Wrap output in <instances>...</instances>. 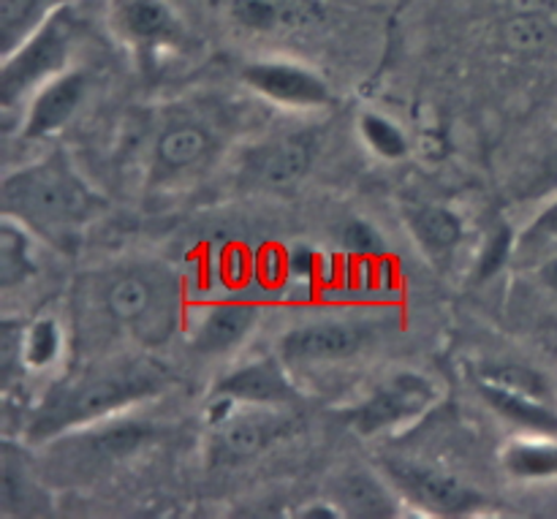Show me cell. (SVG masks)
Segmentation results:
<instances>
[{"instance_id":"1","label":"cell","mask_w":557,"mask_h":519,"mask_svg":"<svg viewBox=\"0 0 557 519\" xmlns=\"http://www.w3.org/2000/svg\"><path fill=\"white\" fill-rule=\"evenodd\" d=\"M98 210L101 196H96L60 152L9 172L3 180V215L20 221L27 232L60 250H71L79 243Z\"/></svg>"},{"instance_id":"2","label":"cell","mask_w":557,"mask_h":519,"mask_svg":"<svg viewBox=\"0 0 557 519\" xmlns=\"http://www.w3.org/2000/svg\"><path fill=\"white\" fill-rule=\"evenodd\" d=\"M166 384V373L158 364L134 359L92 368L54 386L33 417L30 441H52L69 430L112 419L123 408L158 395Z\"/></svg>"},{"instance_id":"3","label":"cell","mask_w":557,"mask_h":519,"mask_svg":"<svg viewBox=\"0 0 557 519\" xmlns=\"http://www.w3.org/2000/svg\"><path fill=\"white\" fill-rule=\"evenodd\" d=\"M101 308L139 346L158 348L174 335L183 316V288L158 264L125 267L101 286Z\"/></svg>"},{"instance_id":"4","label":"cell","mask_w":557,"mask_h":519,"mask_svg":"<svg viewBox=\"0 0 557 519\" xmlns=\"http://www.w3.org/2000/svg\"><path fill=\"white\" fill-rule=\"evenodd\" d=\"M76 22L74 3L54 11L44 25H38L14 52L3 58L0 69V101L3 112H9L14 103L36 92L44 82L69 71L71 52L76 44Z\"/></svg>"},{"instance_id":"5","label":"cell","mask_w":557,"mask_h":519,"mask_svg":"<svg viewBox=\"0 0 557 519\" xmlns=\"http://www.w3.org/2000/svg\"><path fill=\"white\" fill-rule=\"evenodd\" d=\"M435 403H438V390L428 375L397 370L370 392L368 400H362L348 413V424L359 435L389 433L403 424L417 422Z\"/></svg>"},{"instance_id":"6","label":"cell","mask_w":557,"mask_h":519,"mask_svg":"<svg viewBox=\"0 0 557 519\" xmlns=\"http://www.w3.org/2000/svg\"><path fill=\"white\" fill-rule=\"evenodd\" d=\"M370 341L373 330L359 321H310L286 332L281 341V359L288 368H326L359 357Z\"/></svg>"},{"instance_id":"7","label":"cell","mask_w":557,"mask_h":519,"mask_svg":"<svg viewBox=\"0 0 557 519\" xmlns=\"http://www.w3.org/2000/svg\"><path fill=\"white\" fill-rule=\"evenodd\" d=\"M384 471L389 477L392 487L408 501V504L419 506L428 515L441 517H457L468 515L479 506V495L473 493L468 484L460 479L449 477L435 468L419 466V462L408 460H386Z\"/></svg>"},{"instance_id":"8","label":"cell","mask_w":557,"mask_h":519,"mask_svg":"<svg viewBox=\"0 0 557 519\" xmlns=\"http://www.w3.org/2000/svg\"><path fill=\"white\" fill-rule=\"evenodd\" d=\"M112 27L139 52L180 47L188 38L183 16L169 0H112Z\"/></svg>"},{"instance_id":"9","label":"cell","mask_w":557,"mask_h":519,"mask_svg":"<svg viewBox=\"0 0 557 519\" xmlns=\"http://www.w3.org/2000/svg\"><path fill=\"white\" fill-rule=\"evenodd\" d=\"M150 438V428L139 422H107L101 424H85V428L69 430V433L58 435V449L65 452L71 466L82 468V471H96V468L117 462L123 457L134 455L145 441Z\"/></svg>"},{"instance_id":"10","label":"cell","mask_w":557,"mask_h":519,"mask_svg":"<svg viewBox=\"0 0 557 519\" xmlns=\"http://www.w3.org/2000/svg\"><path fill=\"white\" fill-rule=\"evenodd\" d=\"M243 79L256 92L283 107L315 109L332 103L330 85L315 71L288 63V60H261V63L245 65Z\"/></svg>"},{"instance_id":"11","label":"cell","mask_w":557,"mask_h":519,"mask_svg":"<svg viewBox=\"0 0 557 519\" xmlns=\"http://www.w3.org/2000/svg\"><path fill=\"white\" fill-rule=\"evenodd\" d=\"M212 145H215V136H212V128L205 120H172L156 139L152 177L158 183H172V180L185 177V174H194L210 158Z\"/></svg>"},{"instance_id":"12","label":"cell","mask_w":557,"mask_h":519,"mask_svg":"<svg viewBox=\"0 0 557 519\" xmlns=\"http://www.w3.org/2000/svg\"><path fill=\"white\" fill-rule=\"evenodd\" d=\"M87 92V74L79 69H69L63 74L52 76L44 82L30 96L25 123H22V139H44L63 128L76 114L79 103L85 101Z\"/></svg>"},{"instance_id":"13","label":"cell","mask_w":557,"mask_h":519,"mask_svg":"<svg viewBox=\"0 0 557 519\" xmlns=\"http://www.w3.org/2000/svg\"><path fill=\"white\" fill-rule=\"evenodd\" d=\"M288 424H292L288 417L277 413V408L248 406V411H243L237 403V408L221 424H215L218 455L228 460H248L283 438L288 433Z\"/></svg>"},{"instance_id":"14","label":"cell","mask_w":557,"mask_h":519,"mask_svg":"<svg viewBox=\"0 0 557 519\" xmlns=\"http://www.w3.org/2000/svg\"><path fill=\"white\" fill-rule=\"evenodd\" d=\"M286 368L288 364L281 357L256 359L218 381L215 397H228L239 406H288L297 400V390H294Z\"/></svg>"},{"instance_id":"15","label":"cell","mask_w":557,"mask_h":519,"mask_svg":"<svg viewBox=\"0 0 557 519\" xmlns=\"http://www.w3.org/2000/svg\"><path fill=\"white\" fill-rule=\"evenodd\" d=\"M259 305L248 299H221L210 305L190 332V348L199 357H218L243 346L245 337L259 324Z\"/></svg>"},{"instance_id":"16","label":"cell","mask_w":557,"mask_h":519,"mask_svg":"<svg viewBox=\"0 0 557 519\" xmlns=\"http://www.w3.org/2000/svg\"><path fill=\"white\" fill-rule=\"evenodd\" d=\"M313 161V141L302 134L286 136L272 145H264L248 161L250 174L270 188H283L302 177Z\"/></svg>"},{"instance_id":"17","label":"cell","mask_w":557,"mask_h":519,"mask_svg":"<svg viewBox=\"0 0 557 519\" xmlns=\"http://www.w3.org/2000/svg\"><path fill=\"white\" fill-rule=\"evenodd\" d=\"M479 395L498 417L509 419L517 428L528 430V433L557 435V413L547 406V400H539V397L487 379H479Z\"/></svg>"},{"instance_id":"18","label":"cell","mask_w":557,"mask_h":519,"mask_svg":"<svg viewBox=\"0 0 557 519\" xmlns=\"http://www.w3.org/2000/svg\"><path fill=\"white\" fill-rule=\"evenodd\" d=\"M392 490L373 473L348 471L332 487V506L341 517H395L397 504Z\"/></svg>"},{"instance_id":"19","label":"cell","mask_w":557,"mask_h":519,"mask_svg":"<svg viewBox=\"0 0 557 519\" xmlns=\"http://www.w3.org/2000/svg\"><path fill=\"white\" fill-rule=\"evenodd\" d=\"M223 9L239 27L259 33L308 25L315 16L308 0H223Z\"/></svg>"},{"instance_id":"20","label":"cell","mask_w":557,"mask_h":519,"mask_svg":"<svg viewBox=\"0 0 557 519\" xmlns=\"http://www.w3.org/2000/svg\"><path fill=\"white\" fill-rule=\"evenodd\" d=\"M500 466L515 479L542 482L557 479V441L555 435L533 433L528 438H515L500 452Z\"/></svg>"},{"instance_id":"21","label":"cell","mask_w":557,"mask_h":519,"mask_svg":"<svg viewBox=\"0 0 557 519\" xmlns=\"http://www.w3.org/2000/svg\"><path fill=\"white\" fill-rule=\"evenodd\" d=\"M408 226L430 256L451 254L462 239V221L449 207H413L408 215Z\"/></svg>"},{"instance_id":"22","label":"cell","mask_w":557,"mask_h":519,"mask_svg":"<svg viewBox=\"0 0 557 519\" xmlns=\"http://www.w3.org/2000/svg\"><path fill=\"white\" fill-rule=\"evenodd\" d=\"M74 0H0V47L3 58L14 52L38 25Z\"/></svg>"},{"instance_id":"23","label":"cell","mask_w":557,"mask_h":519,"mask_svg":"<svg viewBox=\"0 0 557 519\" xmlns=\"http://www.w3.org/2000/svg\"><path fill=\"white\" fill-rule=\"evenodd\" d=\"M36 275L30 232L14 218L3 215L0 221V286L11 292Z\"/></svg>"},{"instance_id":"24","label":"cell","mask_w":557,"mask_h":519,"mask_svg":"<svg viewBox=\"0 0 557 519\" xmlns=\"http://www.w3.org/2000/svg\"><path fill=\"white\" fill-rule=\"evenodd\" d=\"M515 256L528 267H539L557 256V196L522 228L515 243Z\"/></svg>"},{"instance_id":"25","label":"cell","mask_w":557,"mask_h":519,"mask_svg":"<svg viewBox=\"0 0 557 519\" xmlns=\"http://www.w3.org/2000/svg\"><path fill=\"white\" fill-rule=\"evenodd\" d=\"M16 452L11 444H3V466H0V506L5 515H22L25 506H30L33 484L27 479L25 466L16 460Z\"/></svg>"},{"instance_id":"26","label":"cell","mask_w":557,"mask_h":519,"mask_svg":"<svg viewBox=\"0 0 557 519\" xmlns=\"http://www.w3.org/2000/svg\"><path fill=\"white\" fill-rule=\"evenodd\" d=\"M60 348H63V330L54 319H38L25 330L22 357L27 368H49L60 357Z\"/></svg>"},{"instance_id":"27","label":"cell","mask_w":557,"mask_h":519,"mask_svg":"<svg viewBox=\"0 0 557 519\" xmlns=\"http://www.w3.org/2000/svg\"><path fill=\"white\" fill-rule=\"evenodd\" d=\"M359 134H362L364 145L373 152H379L386 161H397L408 152V139L400 131V125H395L392 120L381 118V114L368 112L359 118Z\"/></svg>"},{"instance_id":"28","label":"cell","mask_w":557,"mask_h":519,"mask_svg":"<svg viewBox=\"0 0 557 519\" xmlns=\"http://www.w3.org/2000/svg\"><path fill=\"white\" fill-rule=\"evenodd\" d=\"M482 379L495 381V384H500V386H509V390L525 392V395L539 397V400H547L549 397V386H547V381H544V375L533 373V370H528V368L504 364V368L487 370Z\"/></svg>"},{"instance_id":"29","label":"cell","mask_w":557,"mask_h":519,"mask_svg":"<svg viewBox=\"0 0 557 519\" xmlns=\"http://www.w3.org/2000/svg\"><path fill=\"white\" fill-rule=\"evenodd\" d=\"M343 248L354 256H379L384 254V237H381L379 228L368 221H351L343 228Z\"/></svg>"},{"instance_id":"30","label":"cell","mask_w":557,"mask_h":519,"mask_svg":"<svg viewBox=\"0 0 557 519\" xmlns=\"http://www.w3.org/2000/svg\"><path fill=\"white\" fill-rule=\"evenodd\" d=\"M515 234L509 226H498L493 232V237L487 239V248H484L482 259H479V277H490L506 264V261L515 256Z\"/></svg>"},{"instance_id":"31","label":"cell","mask_w":557,"mask_h":519,"mask_svg":"<svg viewBox=\"0 0 557 519\" xmlns=\"http://www.w3.org/2000/svg\"><path fill=\"white\" fill-rule=\"evenodd\" d=\"M22 343H25V330L22 324H14L11 319L3 321V330H0V370H3V379H14V370L22 368L25 357H22Z\"/></svg>"},{"instance_id":"32","label":"cell","mask_w":557,"mask_h":519,"mask_svg":"<svg viewBox=\"0 0 557 519\" xmlns=\"http://www.w3.org/2000/svg\"><path fill=\"white\" fill-rule=\"evenodd\" d=\"M288 267H292L294 275L308 277V275H313L315 267H319V256H315L310 248H297L292 254V259H288Z\"/></svg>"},{"instance_id":"33","label":"cell","mask_w":557,"mask_h":519,"mask_svg":"<svg viewBox=\"0 0 557 519\" xmlns=\"http://www.w3.org/2000/svg\"><path fill=\"white\" fill-rule=\"evenodd\" d=\"M539 275H542L544 286L557 297V256L555 259H547L544 264H539Z\"/></svg>"}]
</instances>
